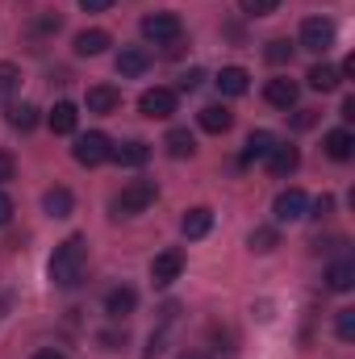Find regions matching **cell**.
Here are the masks:
<instances>
[{
	"mask_svg": "<svg viewBox=\"0 0 355 359\" xmlns=\"http://www.w3.org/2000/svg\"><path fill=\"white\" fill-rule=\"evenodd\" d=\"M297 163H301V151H297V147H288V142H276V147H272V155H267V172H272L276 180L293 176V172H297Z\"/></svg>",
	"mask_w": 355,
	"mask_h": 359,
	"instance_id": "9c48e42d",
	"label": "cell"
},
{
	"mask_svg": "<svg viewBox=\"0 0 355 359\" xmlns=\"http://www.w3.org/2000/svg\"><path fill=\"white\" fill-rule=\"evenodd\" d=\"M213 84H217L222 96H243V92L251 88V76H247V67H222Z\"/></svg>",
	"mask_w": 355,
	"mask_h": 359,
	"instance_id": "d6986e66",
	"label": "cell"
},
{
	"mask_svg": "<svg viewBox=\"0 0 355 359\" xmlns=\"http://www.w3.org/2000/svg\"><path fill=\"white\" fill-rule=\"evenodd\" d=\"M109 159H117L121 168H142V163L151 159V147L134 138V142H121V147H113V155H109Z\"/></svg>",
	"mask_w": 355,
	"mask_h": 359,
	"instance_id": "44dd1931",
	"label": "cell"
},
{
	"mask_svg": "<svg viewBox=\"0 0 355 359\" xmlns=\"http://www.w3.org/2000/svg\"><path fill=\"white\" fill-rule=\"evenodd\" d=\"M151 205H155V184H151V180H134V184H126V188L113 196V213H117V217L147 213Z\"/></svg>",
	"mask_w": 355,
	"mask_h": 359,
	"instance_id": "7a4b0ae2",
	"label": "cell"
},
{
	"mask_svg": "<svg viewBox=\"0 0 355 359\" xmlns=\"http://www.w3.org/2000/svg\"><path fill=\"white\" fill-rule=\"evenodd\" d=\"M13 222V201H8V192L0 188V226H8Z\"/></svg>",
	"mask_w": 355,
	"mask_h": 359,
	"instance_id": "836d02e7",
	"label": "cell"
},
{
	"mask_svg": "<svg viewBox=\"0 0 355 359\" xmlns=\"http://www.w3.org/2000/svg\"><path fill=\"white\" fill-rule=\"evenodd\" d=\"M276 247H280V234H276L272 226H260V230H251V251L267 255V251H276Z\"/></svg>",
	"mask_w": 355,
	"mask_h": 359,
	"instance_id": "83f0119b",
	"label": "cell"
},
{
	"mask_svg": "<svg viewBox=\"0 0 355 359\" xmlns=\"http://www.w3.org/2000/svg\"><path fill=\"white\" fill-rule=\"evenodd\" d=\"M163 147H168V155H172V159H192V155H196V138H192L188 130H168Z\"/></svg>",
	"mask_w": 355,
	"mask_h": 359,
	"instance_id": "cb8c5ba5",
	"label": "cell"
},
{
	"mask_svg": "<svg viewBox=\"0 0 355 359\" xmlns=\"http://www.w3.org/2000/svg\"><path fill=\"white\" fill-rule=\"evenodd\" d=\"M351 284H355V264L351 259H339V264L326 268V288H330V292H347Z\"/></svg>",
	"mask_w": 355,
	"mask_h": 359,
	"instance_id": "603a6c76",
	"label": "cell"
},
{
	"mask_svg": "<svg viewBox=\"0 0 355 359\" xmlns=\"http://www.w3.org/2000/svg\"><path fill=\"white\" fill-rule=\"evenodd\" d=\"M138 113L151 117V121L172 117V113H176V92L172 88H147L142 96H138Z\"/></svg>",
	"mask_w": 355,
	"mask_h": 359,
	"instance_id": "8992f818",
	"label": "cell"
},
{
	"mask_svg": "<svg viewBox=\"0 0 355 359\" xmlns=\"http://www.w3.org/2000/svg\"><path fill=\"white\" fill-rule=\"evenodd\" d=\"M21 88V72H17V63H0V109L13 100V92Z\"/></svg>",
	"mask_w": 355,
	"mask_h": 359,
	"instance_id": "4316f807",
	"label": "cell"
},
{
	"mask_svg": "<svg viewBox=\"0 0 355 359\" xmlns=\"http://www.w3.org/2000/svg\"><path fill=\"white\" fill-rule=\"evenodd\" d=\"M180 230H184V238H205V234L213 230V209H205V205L188 209L184 222H180Z\"/></svg>",
	"mask_w": 355,
	"mask_h": 359,
	"instance_id": "e0dca14e",
	"label": "cell"
},
{
	"mask_svg": "<svg viewBox=\"0 0 355 359\" xmlns=\"http://www.w3.org/2000/svg\"><path fill=\"white\" fill-rule=\"evenodd\" d=\"M276 142H280V138H276L272 130H255V134L247 138V151H243V163H255V159H267Z\"/></svg>",
	"mask_w": 355,
	"mask_h": 359,
	"instance_id": "7402d4cb",
	"label": "cell"
},
{
	"mask_svg": "<svg viewBox=\"0 0 355 359\" xmlns=\"http://www.w3.org/2000/svg\"><path fill=\"white\" fill-rule=\"evenodd\" d=\"M72 155H76V163H80V168H100V163L113 155V142H109V134L92 130V134H84V138H76Z\"/></svg>",
	"mask_w": 355,
	"mask_h": 359,
	"instance_id": "277c9868",
	"label": "cell"
},
{
	"mask_svg": "<svg viewBox=\"0 0 355 359\" xmlns=\"http://www.w3.org/2000/svg\"><path fill=\"white\" fill-rule=\"evenodd\" d=\"M142 38L155 42V46H176L184 38V21L176 13H147L142 17Z\"/></svg>",
	"mask_w": 355,
	"mask_h": 359,
	"instance_id": "3957f363",
	"label": "cell"
},
{
	"mask_svg": "<svg viewBox=\"0 0 355 359\" xmlns=\"http://www.w3.org/2000/svg\"><path fill=\"white\" fill-rule=\"evenodd\" d=\"M117 0H80V8H88V13H105V8H113Z\"/></svg>",
	"mask_w": 355,
	"mask_h": 359,
	"instance_id": "e575fe53",
	"label": "cell"
},
{
	"mask_svg": "<svg viewBox=\"0 0 355 359\" xmlns=\"http://www.w3.org/2000/svg\"><path fill=\"white\" fill-rule=\"evenodd\" d=\"M330 205H335V201H330V196H322V201L314 205V213H318V217H326V213H330Z\"/></svg>",
	"mask_w": 355,
	"mask_h": 359,
	"instance_id": "8d00e7d4",
	"label": "cell"
},
{
	"mask_svg": "<svg viewBox=\"0 0 355 359\" xmlns=\"http://www.w3.org/2000/svg\"><path fill=\"white\" fill-rule=\"evenodd\" d=\"M201 80H205V72H201V67L184 72V76H180V92H196V88H201Z\"/></svg>",
	"mask_w": 355,
	"mask_h": 359,
	"instance_id": "1f68e13d",
	"label": "cell"
},
{
	"mask_svg": "<svg viewBox=\"0 0 355 359\" xmlns=\"http://www.w3.org/2000/svg\"><path fill=\"white\" fill-rule=\"evenodd\" d=\"M180 271H184V255L180 251H159L155 264H151V280L155 284H172V280H180Z\"/></svg>",
	"mask_w": 355,
	"mask_h": 359,
	"instance_id": "8fae6325",
	"label": "cell"
},
{
	"mask_svg": "<svg viewBox=\"0 0 355 359\" xmlns=\"http://www.w3.org/2000/svg\"><path fill=\"white\" fill-rule=\"evenodd\" d=\"M76 126H80V109H76L72 100H59V104L51 109V130H55V134H76Z\"/></svg>",
	"mask_w": 355,
	"mask_h": 359,
	"instance_id": "ffe728a7",
	"label": "cell"
},
{
	"mask_svg": "<svg viewBox=\"0 0 355 359\" xmlns=\"http://www.w3.org/2000/svg\"><path fill=\"white\" fill-rule=\"evenodd\" d=\"M42 209H46V217H72V209H76V196H72V188H46V196H42Z\"/></svg>",
	"mask_w": 355,
	"mask_h": 359,
	"instance_id": "2e32d148",
	"label": "cell"
},
{
	"mask_svg": "<svg viewBox=\"0 0 355 359\" xmlns=\"http://www.w3.org/2000/svg\"><path fill=\"white\" fill-rule=\"evenodd\" d=\"M239 8H243L247 17H267V13L280 8V0H239Z\"/></svg>",
	"mask_w": 355,
	"mask_h": 359,
	"instance_id": "f546056e",
	"label": "cell"
},
{
	"mask_svg": "<svg viewBox=\"0 0 355 359\" xmlns=\"http://www.w3.org/2000/svg\"><path fill=\"white\" fill-rule=\"evenodd\" d=\"M305 126H314V113H309V109L297 113V130H305Z\"/></svg>",
	"mask_w": 355,
	"mask_h": 359,
	"instance_id": "d590c367",
	"label": "cell"
},
{
	"mask_svg": "<svg viewBox=\"0 0 355 359\" xmlns=\"http://www.w3.org/2000/svg\"><path fill=\"white\" fill-rule=\"evenodd\" d=\"M84 104H88V113H117L121 109V92L109 88V84H96V88H88V96H84Z\"/></svg>",
	"mask_w": 355,
	"mask_h": 359,
	"instance_id": "9a60e30c",
	"label": "cell"
},
{
	"mask_svg": "<svg viewBox=\"0 0 355 359\" xmlns=\"http://www.w3.org/2000/svg\"><path fill=\"white\" fill-rule=\"evenodd\" d=\"M151 72V55L142 50V46H121V55H117V76L121 80H138V76H147Z\"/></svg>",
	"mask_w": 355,
	"mask_h": 359,
	"instance_id": "ba28073f",
	"label": "cell"
},
{
	"mask_svg": "<svg viewBox=\"0 0 355 359\" xmlns=\"http://www.w3.org/2000/svg\"><path fill=\"white\" fill-rule=\"evenodd\" d=\"M34 359H67V355H63V351H38Z\"/></svg>",
	"mask_w": 355,
	"mask_h": 359,
	"instance_id": "f35d334b",
	"label": "cell"
},
{
	"mask_svg": "<svg viewBox=\"0 0 355 359\" xmlns=\"http://www.w3.org/2000/svg\"><path fill=\"white\" fill-rule=\"evenodd\" d=\"M13 176H17V163H13V155H8V151H0V184H8Z\"/></svg>",
	"mask_w": 355,
	"mask_h": 359,
	"instance_id": "d6a6232c",
	"label": "cell"
},
{
	"mask_svg": "<svg viewBox=\"0 0 355 359\" xmlns=\"http://www.w3.org/2000/svg\"><path fill=\"white\" fill-rule=\"evenodd\" d=\"M272 213H276V222H301V217L309 213V196H305L301 188H284V192L276 196Z\"/></svg>",
	"mask_w": 355,
	"mask_h": 359,
	"instance_id": "52a82bcc",
	"label": "cell"
},
{
	"mask_svg": "<svg viewBox=\"0 0 355 359\" xmlns=\"http://www.w3.org/2000/svg\"><path fill=\"white\" fill-rule=\"evenodd\" d=\"M196 121H201L205 134H226V130L234 126V113H230L226 104H205V109L196 113Z\"/></svg>",
	"mask_w": 355,
	"mask_h": 359,
	"instance_id": "5bb4252c",
	"label": "cell"
},
{
	"mask_svg": "<svg viewBox=\"0 0 355 359\" xmlns=\"http://www.w3.org/2000/svg\"><path fill=\"white\" fill-rule=\"evenodd\" d=\"M343 117H347V121L355 117V96H347V100H343Z\"/></svg>",
	"mask_w": 355,
	"mask_h": 359,
	"instance_id": "74e56055",
	"label": "cell"
},
{
	"mask_svg": "<svg viewBox=\"0 0 355 359\" xmlns=\"http://www.w3.org/2000/svg\"><path fill=\"white\" fill-rule=\"evenodd\" d=\"M288 59H293V42H284V38L267 42V63H288Z\"/></svg>",
	"mask_w": 355,
	"mask_h": 359,
	"instance_id": "4dcf8cb0",
	"label": "cell"
},
{
	"mask_svg": "<svg viewBox=\"0 0 355 359\" xmlns=\"http://www.w3.org/2000/svg\"><path fill=\"white\" fill-rule=\"evenodd\" d=\"M8 126L21 130V134H29L38 126V109L34 104H8Z\"/></svg>",
	"mask_w": 355,
	"mask_h": 359,
	"instance_id": "484cf974",
	"label": "cell"
},
{
	"mask_svg": "<svg viewBox=\"0 0 355 359\" xmlns=\"http://www.w3.org/2000/svg\"><path fill=\"white\" fill-rule=\"evenodd\" d=\"M113 46V38L105 34V29H84V34H76V55L80 59H96V55H105Z\"/></svg>",
	"mask_w": 355,
	"mask_h": 359,
	"instance_id": "ac0fdd59",
	"label": "cell"
},
{
	"mask_svg": "<svg viewBox=\"0 0 355 359\" xmlns=\"http://www.w3.org/2000/svg\"><path fill=\"white\" fill-rule=\"evenodd\" d=\"M305 80H309V88H314V92H335V88H339V72H335L330 63L309 67V76H305Z\"/></svg>",
	"mask_w": 355,
	"mask_h": 359,
	"instance_id": "d4e9b609",
	"label": "cell"
},
{
	"mask_svg": "<svg viewBox=\"0 0 355 359\" xmlns=\"http://www.w3.org/2000/svg\"><path fill=\"white\" fill-rule=\"evenodd\" d=\"M51 284H59V288H76L80 280H84V271H88V238L84 234H72V238H63L59 247H55V255H51Z\"/></svg>",
	"mask_w": 355,
	"mask_h": 359,
	"instance_id": "6da1fadb",
	"label": "cell"
},
{
	"mask_svg": "<svg viewBox=\"0 0 355 359\" xmlns=\"http://www.w3.org/2000/svg\"><path fill=\"white\" fill-rule=\"evenodd\" d=\"M180 359H209V355H205V351H184Z\"/></svg>",
	"mask_w": 355,
	"mask_h": 359,
	"instance_id": "ab89813d",
	"label": "cell"
},
{
	"mask_svg": "<svg viewBox=\"0 0 355 359\" xmlns=\"http://www.w3.org/2000/svg\"><path fill=\"white\" fill-rule=\"evenodd\" d=\"M297 96H301V88H297V80H267V88H264V100L267 104H276V109H293L297 104Z\"/></svg>",
	"mask_w": 355,
	"mask_h": 359,
	"instance_id": "4fadbf2b",
	"label": "cell"
},
{
	"mask_svg": "<svg viewBox=\"0 0 355 359\" xmlns=\"http://www.w3.org/2000/svg\"><path fill=\"white\" fill-rule=\"evenodd\" d=\"M335 334H339L343 343H351L355 339V309H339V318H335Z\"/></svg>",
	"mask_w": 355,
	"mask_h": 359,
	"instance_id": "f1b7e54d",
	"label": "cell"
},
{
	"mask_svg": "<svg viewBox=\"0 0 355 359\" xmlns=\"http://www.w3.org/2000/svg\"><path fill=\"white\" fill-rule=\"evenodd\" d=\"M138 309V292L130 288V284H121V288H113L109 297H105V313L113 318V322H121V318H130Z\"/></svg>",
	"mask_w": 355,
	"mask_h": 359,
	"instance_id": "30bf717a",
	"label": "cell"
},
{
	"mask_svg": "<svg viewBox=\"0 0 355 359\" xmlns=\"http://www.w3.org/2000/svg\"><path fill=\"white\" fill-rule=\"evenodd\" d=\"M322 151H326L335 163H347L355 155V134L351 130H330V134L322 138Z\"/></svg>",
	"mask_w": 355,
	"mask_h": 359,
	"instance_id": "7c38bea8",
	"label": "cell"
},
{
	"mask_svg": "<svg viewBox=\"0 0 355 359\" xmlns=\"http://www.w3.org/2000/svg\"><path fill=\"white\" fill-rule=\"evenodd\" d=\"M335 46V25L326 17H305L301 21V50L309 55H326Z\"/></svg>",
	"mask_w": 355,
	"mask_h": 359,
	"instance_id": "5b68a950",
	"label": "cell"
}]
</instances>
